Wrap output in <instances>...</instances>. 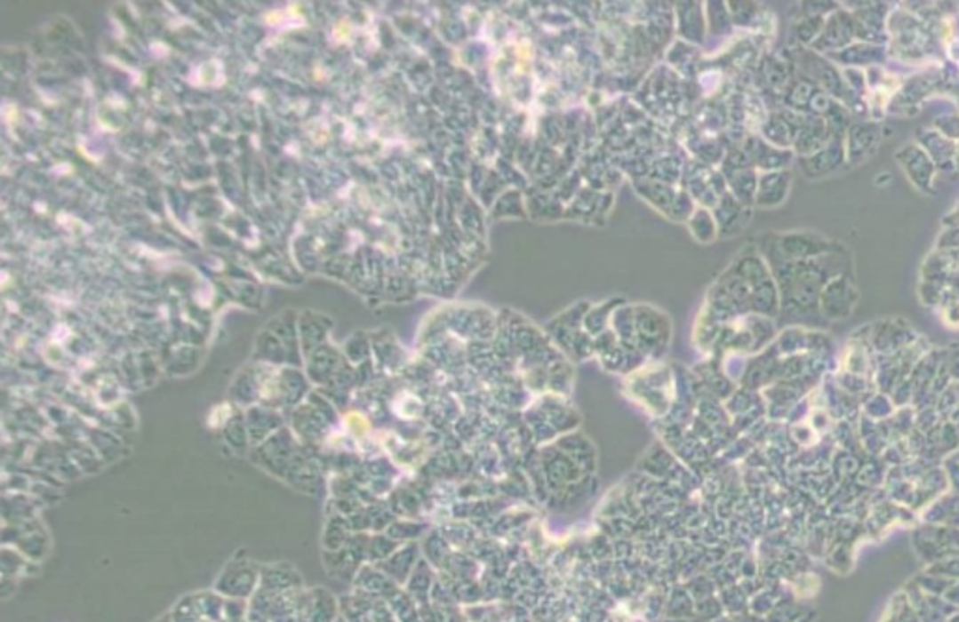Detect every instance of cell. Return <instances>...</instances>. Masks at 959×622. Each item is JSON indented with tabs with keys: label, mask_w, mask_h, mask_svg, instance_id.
Instances as JSON below:
<instances>
[{
	"label": "cell",
	"mask_w": 959,
	"mask_h": 622,
	"mask_svg": "<svg viewBox=\"0 0 959 622\" xmlns=\"http://www.w3.org/2000/svg\"><path fill=\"white\" fill-rule=\"evenodd\" d=\"M688 227L693 238L703 242V244H708V242H712L720 233L718 221L716 218H714V212H710L708 209H703V206H699V209H695L691 212L688 219Z\"/></svg>",
	"instance_id": "6da1fadb"
}]
</instances>
